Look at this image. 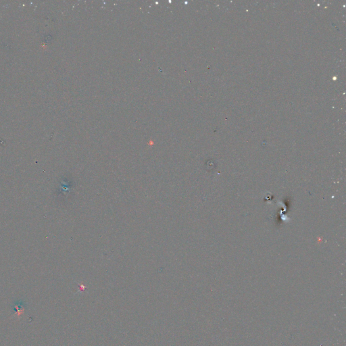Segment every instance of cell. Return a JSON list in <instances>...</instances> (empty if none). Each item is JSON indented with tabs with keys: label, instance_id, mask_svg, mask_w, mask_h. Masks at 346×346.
Here are the masks:
<instances>
[]
</instances>
